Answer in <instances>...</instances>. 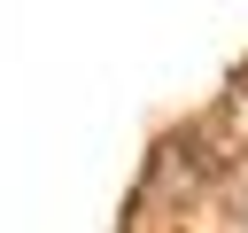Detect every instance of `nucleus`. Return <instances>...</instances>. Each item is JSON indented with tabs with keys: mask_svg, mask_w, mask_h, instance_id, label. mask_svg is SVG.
Instances as JSON below:
<instances>
[{
	"mask_svg": "<svg viewBox=\"0 0 248 233\" xmlns=\"http://www.w3.org/2000/svg\"><path fill=\"white\" fill-rule=\"evenodd\" d=\"M240 93H248V62H240Z\"/></svg>",
	"mask_w": 248,
	"mask_h": 233,
	"instance_id": "obj_1",
	"label": "nucleus"
}]
</instances>
